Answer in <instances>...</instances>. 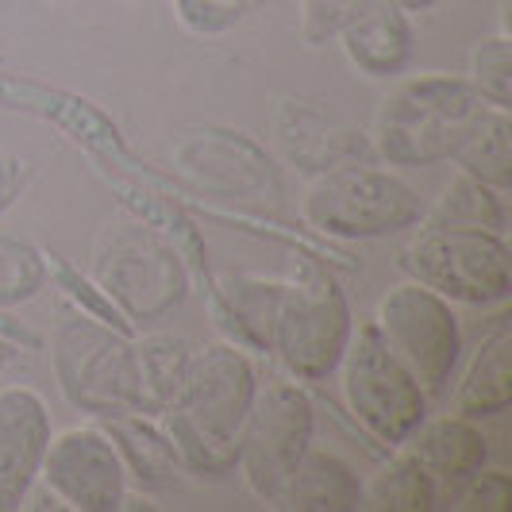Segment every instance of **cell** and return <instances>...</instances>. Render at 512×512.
<instances>
[{
    "instance_id": "obj_1",
    "label": "cell",
    "mask_w": 512,
    "mask_h": 512,
    "mask_svg": "<svg viewBox=\"0 0 512 512\" xmlns=\"http://www.w3.org/2000/svg\"><path fill=\"white\" fill-rule=\"evenodd\" d=\"M258 393L255 362L235 343H205L193 351L174 401L158 412L162 432L178 451L181 470L220 482L235 474L239 432Z\"/></svg>"
},
{
    "instance_id": "obj_2",
    "label": "cell",
    "mask_w": 512,
    "mask_h": 512,
    "mask_svg": "<svg viewBox=\"0 0 512 512\" xmlns=\"http://www.w3.org/2000/svg\"><path fill=\"white\" fill-rule=\"evenodd\" d=\"M466 77L416 74L382 97L370 124V151L385 166H436L459 147L462 131L486 108Z\"/></svg>"
},
{
    "instance_id": "obj_3",
    "label": "cell",
    "mask_w": 512,
    "mask_h": 512,
    "mask_svg": "<svg viewBox=\"0 0 512 512\" xmlns=\"http://www.w3.org/2000/svg\"><path fill=\"white\" fill-rule=\"evenodd\" d=\"M89 278L112 297L131 328L162 320L189 293V266L166 231L139 220H112L89 251Z\"/></svg>"
},
{
    "instance_id": "obj_4",
    "label": "cell",
    "mask_w": 512,
    "mask_h": 512,
    "mask_svg": "<svg viewBox=\"0 0 512 512\" xmlns=\"http://www.w3.org/2000/svg\"><path fill=\"white\" fill-rule=\"evenodd\" d=\"M51 370L70 409L101 420L120 412H147L135 339L81 312L58 320L51 335Z\"/></svg>"
},
{
    "instance_id": "obj_5",
    "label": "cell",
    "mask_w": 512,
    "mask_h": 512,
    "mask_svg": "<svg viewBox=\"0 0 512 512\" xmlns=\"http://www.w3.org/2000/svg\"><path fill=\"white\" fill-rule=\"evenodd\" d=\"M424 205L409 181L370 162H347L324 174H312L301 197V220L328 239H385L416 228Z\"/></svg>"
},
{
    "instance_id": "obj_6",
    "label": "cell",
    "mask_w": 512,
    "mask_h": 512,
    "mask_svg": "<svg viewBox=\"0 0 512 512\" xmlns=\"http://www.w3.org/2000/svg\"><path fill=\"white\" fill-rule=\"evenodd\" d=\"M416 235L401 247L397 266L405 278L428 285L451 305L493 308L512 293L509 243L493 231H455L416 224Z\"/></svg>"
},
{
    "instance_id": "obj_7",
    "label": "cell",
    "mask_w": 512,
    "mask_h": 512,
    "mask_svg": "<svg viewBox=\"0 0 512 512\" xmlns=\"http://www.w3.org/2000/svg\"><path fill=\"white\" fill-rule=\"evenodd\" d=\"M339 374H343V405L351 420L385 447H401L428 416L424 389L385 347L374 320L355 328L347 355L339 362Z\"/></svg>"
},
{
    "instance_id": "obj_8",
    "label": "cell",
    "mask_w": 512,
    "mask_h": 512,
    "mask_svg": "<svg viewBox=\"0 0 512 512\" xmlns=\"http://www.w3.org/2000/svg\"><path fill=\"white\" fill-rule=\"evenodd\" d=\"M355 335L351 301L328 274H308L282 285L270 355L293 382H324L339 370Z\"/></svg>"
},
{
    "instance_id": "obj_9",
    "label": "cell",
    "mask_w": 512,
    "mask_h": 512,
    "mask_svg": "<svg viewBox=\"0 0 512 512\" xmlns=\"http://www.w3.org/2000/svg\"><path fill=\"white\" fill-rule=\"evenodd\" d=\"M374 328L385 339V347L416 378L428 401L447 393L462 355L459 316L447 297L405 278L382 293V301L374 308Z\"/></svg>"
},
{
    "instance_id": "obj_10",
    "label": "cell",
    "mask_w": 512,
    "mask_h": 512,
    "mask_svg": "<svg viewBox=\"0 0 512 512\" xmlns=\"http://www.w3.org/2000/svg\"><path fill=\"white\" fill-rule=\"evenodd\" d=\"M316 436V409L312 397L297 382L258 385L251 412L239 432V462L235 474H243L247 489L262 505H274L278 489L293 474Z\"/></svg>"
},
{
    "instance_id": "obj_11",
    "label": "cell",
    "mask_w": 512,
    "mask_h": 512,
    "mask_svg": "<svg viewBox=\"0 0 512 512\" xmlns=\"http://www.w3.org/2000/svg\"><path fill=\"white\" fill-rule=\"evenodd\" d=\"M39 482L70 512H112L128 497V470L104 428H66L51 436Z\"/></svg>"
},
{
    "instance_id": "obj_12",
    "label": "cell",
    "mask_w": 512,
    "mask_h": 512,
    "mask_svg": "<svg viewBox=\"0 0 512 512\" xmlns=\"http://www.w3.org/2000/svg\"><path fill=\"white\" fill-rule=\"evenodd\" d=\"M51 409L39 389L4 385L0 389V512L24 509L27 493L51 447Z\"/></svg>"
},
{
    "instance_id": "obj_13",
    "label": "cell",
    "mask_w": 512,
    "mask_h": 512,
    "mask_svg": "<svg viewBox=\"0 0 512 512\" xmlns=\"http://www.w3.org/2000/svg\"><path fill=\"white\" fill-rule=\"evenodd\" d=\"M335 43L362 77L393 81L405 74L416 51L412 12H405L397 0H362L351 20L339 27Z\"/></svg>"
},
{
    "instance_id": "obj_14",
    "label": "cell",
    "mask_w": 512,
    "mask_h": 512,
    "mask_svg": "<svg viewBox=\"0 0 512 512\" xmlns=\"http://www.w3.org/2000/svg\"><path fill=\"white\" fill-rule=\"evenodd\" d=\"M401 451H409L412 459L420 462L439 493V509H451V501L459 497V489L466 486V478H474L489 459L486 436L478 428V420L470 416H439V420H420V428L412 432Z\"/></svg>"
},
{
    "instance_id": "obj_15",
    "label": "cell",
    "mask_w": 512,
    "mask_h": 512,
    "mask_svg": "<svg viewBox=\"0 0 512 512\" xmlns=\"http://www.w3.org/2000/svg\"><path fill=\"white\" fill-rule=\"evenodd\" d=\"M282 285L285 282H270L255 274H220L208 285V316L220 339L235 343L247 355H270Z\"/></svg>"
},
{
    "instance_id": "obj_16",
    "label": "cell",
    "mask_w": 512,
    "mask_h": 512,
    "mask_svg": "<svg viewBox=\"0 0 512 512\" xmlns=\"http://www.w3.org/2000/svg\"><path fill=\"white\" fill-rule=\"evenodd\" d=\"M274 131H278V147H282L285 162H293L297 170H308V174H324V170L347 166V162H366L374 154L370 139L335 128L320 112L293 101L282 104Z\"/></svg>"
},
{
    "instance_id": "obj_17",
    "label": "cell",
    "mask_w": 512,
    "mask_h": 512,
    "mask_svg": "<svg viewBox=\"0 0 512 512\" xmlns=\"http://www.w3.org/2000/svg\"><path fill=\"white\" fill-rule=\"evenodd\" d=\"M270 509L285 512H355L362 509V478L332 451L308 447L285 478Z\"/></svg>"
},
{
    "instance_id": "obj_18",
    "label": "cell",
    "mask_w": 512,
    "mask_h": 512,
    "mask_svg": "<svg viewBox=\"0 0 512 512\" xmlns=\"http://www.w3.org/2000/svg\"><path fill=\"white\" fill-rule=\"evenodd\" d=\"M512 405V335L509 316L501 312L493 332L482 335L474 359L466 366L462 382L451 393V409L470 420L482 416H501Z\"/></svg>"
},
{
    "instance_id": "obj_19",
    "label": "cell",
    "mask_w": 512,
    "mask_h": 512,
    "mask_svg": "<svg viewBox=\"0 0 512 512\" xmlns=\"http://www.w3.org/2000/svg\"><path fill=\"white\" fill-rule=\"evenodd\" d=\"M104 436L112 439L116 455L128 470V482L139 489H166L174 486L181 462L170 436L162 432V424L151 420L147 412H120L104 420Z\"/></svg>"
},
{
    "instance_id": "obj_20",
    "label": "cell",
    "mask_w": 512,
    "mask_h": 512,
    "mask_svg": "<svg viewBox=\"0 0 512 512\" xmlns=\"http://www.w3.org/2000/svg\"><path fill=\"white\" fill-rule=\"evenodd\" d=\"M459 174L486 181L489 189L509 193L512 189V116L501 104H486L470 128L462 131L459 147L451 154Z\"/></svg>"
},
{
    "instance_id": "obj_21",
    "label": "cell",
    "mask_w": 512,
    "mask_h": 512,
    "mask_svg": "<svg viewBox=\"0 0 512 512\" xmlns=\"http://www.w3.org/2000/svg\"><path fill=\"white\" fill-rule=\"evenodd\" d=\"M505 193L489 189L486 181L455 174L443 185L436 205L420 216V224L428 228H455V231H493L505 235L509 231V212H505Z\"/></svg>"
},
{
    "instance_id": "obj_22",
    "label": "cell",
    "mask_w": 512,
    "mask_h": 512,
    "mask_svg": "<svg viewBox=\"0 0 512 512\" xmlns=\"http://www.w3.org/2000/svg\"><path fill=\"white\" fill-rule=\"evenodd\" d=\"M397 455L385 462L382 470L362 482V509L378 512H432L439 509V493L432 474L412 459L409 451L393 447Z\"/></svg>"
},
{
    "instance_id": "obj_23",
    "label": "cell",
    "mask_w": 512,
    "mask_h": 512,
    "mask_svg": "<svg viewBox=\"0 0 512 512\" xmlns=\"http://www.w3.org/2000/svg\"><path fill=\"white\" fill-rule=\"evenodd\" d=\"M193 343L170 332H154L135 339V362H139V382H143V397H147V412L166 409L181 389L189 362H193Z\"/></svg>"
},
{
    "instance_id": "obj_24",
    "label": "cell",
    "mask_w": 512,
    "mask_h": 512,
    "mask_svg": "<svg viewBox=\"0 0 512 512\" xmlns=\"http://www.w3.org/2000/svg\"><path fill=\"white\" fill-rule=\"evenodd\" d=\"M43 258H47V282H54L58 289H62V297L74 305V312L89 316V320H97V324H108V328H116V332L135 335L131 320L112 305V297H108L89 274H81L70 258L54 255V251H43Z\"/></svg>"
},
{
    "instance_id": "obj_25",
    "label": "cell",
    "mask_w": 512,
    "mask_h": 512,
    "mask_svg": "<svg viewBox=\"0 0 512 512\" xmlns=\"http://www.w3.org/2000/svg\"><path fill=\"white\" fill-rule=\"evenodd\" d=\"M47 289V258L27 239L0 235V308H20Z\"/></svg>"
},
{
    "instance_id": "obj_26",
    "label": "cell",
    "mask_w": 512,
    "mask_h": 512,
    "mask_svg": "<svg viewBox=\"0 0 512 512\" xmlns=\"http://www.w3.org/2000/svg\"><path fill=\"white\" fill-rule=\"evenodd\" d=\"M466 81L474 85V93L489 104H512V39L509 31H497V35H482L470 58H466Z\"/></svg>"
},
{
    "instance_id": "obj_27",
    "label": "cell",
    "mask_w": 512,
    "mask_h": 512,
    "mask_svg": "<svg viewBox=\"0 0 512 512\" xmlns=\"http://www.w3.org/2000/svg\"><path fill=\"white\" fill-rule=\"evenodd\" d=\"M258 0H170L178 24L189 31V35H201V39H212V35H224L239 24Z\"/></svg>"
},
{
    "instance_id": "obj_28",
    "label": "cell",
    "mask_w": 512,
    "mask_h": 512,
    "mask_svg": "<svg viewBox=\"0 0 512 512\" xmlns=\"http://www.w3.org/2000/svg\"><path fill=\"white\" fill-rule=\"evenodd\" d=\"M362 0H301V39L308 47H324V43H335L339 27L351 20V12L359 8Z\"/></svg>"
},
{
    "instance_id": "obj_29",
    "label": "cell",
    "mask_w": 512,
    "mask_h": 512,
    "mask_svg": "<svg viewBox=\"0 0 512 512\" xmlns=\"http://www.w3.org/2000/svg\"><path fill=\"white\" fill-rule=\"evenodd\" d=\"M455 505L466 512H509L512 509V478L505 470L482 466L474 478H466Z\"/></svg>"
},
{
    "instance_id": "obj_30",
    "label": "cell",
    "mask_w": 512,
    "mask_h": 512,
    "mask_svg": "<svg viewBox=\"0 0 512 512\" xmlns=\"http://www.w3.org/2000/svg\"><path fill=\"white\" fill-rule=\"evenodd\" d=\"M27 178H31V166H27L24 154L0 151V216L20 201V193L27 189Z\"/></svg>"
},
{
    "instance_id": "obj_31",
    "label": "cell",
    "mask_w": 512,
    "mask_h": 512,
    "mask_svg": "<svg viewBox=\"0 0 512 512\" xmlns=\"http://www.w3.org/2000/svg\"><path fill=\"white\" fill-rule=\"evenodd\" d=\"M12 359H16V332H12V324H0V370Z\"/></svg>"
},
{
    "instance_id": "obj_32",
    "label": "cell",
    "mask_w": 512,
    "mask_h": 512,
    "mask_svg": "<svg viewBox=\"0 0 512 512\" xmlns=\"http://www.w3.org/2000/svg\"><path fill=\"white\" fill-rule=\"evenodd\" d=\"M405 12H428V8H436L439 0H397Z\"/></svg>"
}]
</instances>
